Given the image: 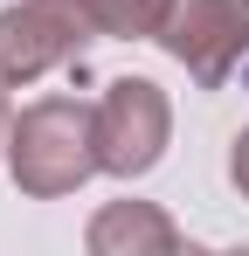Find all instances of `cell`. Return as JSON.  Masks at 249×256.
I'll list each match as a JSON object with an SVG mask.
<instances>
[{
	"mask_svg": "<svg viewBox=\"0 0 249 256\" xmlns=\"http://www.w3.org/2000/svg\"><path fill=\"white\" fill-rule=\"evenodd\" d=\"M7 166H14V187L21 194H76L90 173H104V152H97V104H76V97H42L28 104L14 132H7Z\"/></svg>",
	"mask_w": 249,
	"mask_h": 256,
	"instance_id": "cell-1",
	"label": "cell"
},
{
	"mask_svg": "<svg viewBox=\"0 0 249 256\" xmlns=\"http://www.w3.org/2000/svg\"><path fill=\"white\" fill-rule=\"evenodd\" d=\"M166 56L187 62V76L201 90L228 84V70L249 56V0H173V14L160 21Z\"/></svg>",
	"mask_w": 249,
	"mask_h": 256,
	"instance_id": "cell-2",
	"label": "cell"
},
{
	"mask_svg": "<svg viewBox=\"0 0 249 256\" xmlns=\"http://www.w3.org/2000/svg\"><path fill=\"white\" fill-rule=\"evenodd\" d=\"M166 132H173V111H166V90L146 84V76H118V84L97 97V152H104V173H146L166 152Z\"/></svg>",
	"mask_w": 249,
	"mask_h": 256,
	"instance_id": "cell-3",
	"label": "cell"
},
{
	"mask_svg": "<svg viewBox=\"0 0 249 256\" xmlns=\"http://www.w3.org/2000/svg\"><path fill=\"white\" fill-rule=\"evenodd\" d=\"M83 35H90V28H83L76 14H62V7H48V0L7 7V14H0V90L48 76L56 62H70V56H76Z\"/></svg>",
	"mask_w": 249,
	"mask_h": 256,
	"instance_id": "cell-4",
	"label": "cell"
},
{
	"mask_svg": "<svg viewBox=\"0 0 249 256\" xmlns=\"http://www.w3.org/2000/svg\"><path fill=\"white\" fill-rule=\"evenodd\" d=\"M90 250L97 256H166V250H180V228L152 201H111L90 222Z\"/></svg>",
	"mask_w": 249,
	"mask_h": 256,
	"instance_id": "cell-5",
	"label": "cell"
},
{
	"mask_svg": "<svg viewBox=\"0 0 249 256\" xmlns=\"http://www.w3.org/2000/svg\"><path fill=\"white\" fill-rule=\"evenodd\" d=\"M83 14L97 35H160L173 0H83Z\"/></svg>",
	"mask_w": 249,
	"mask_h": 256,
	"instance_id": "cell-6",
	"label": "cell"
},
{
	"mask_svg": "<svg viewBox=\"0 0 249 256\" xmlns=\"http://www.w3.org/2000/svg\"><path fill=\"white\" fill-rule=\"evenodd\" d=\"M228 180H236V187L249 194V132L236 138V152H228Z\"/></svg>",
	"mask_w": 249,
	"mask_h": 256,
	"instance_id": "cell-7",
	"label": "cell"
},
{
	"mask_svg": "<svg viewBox=\"0 0 249 256\" xmlns=\"http://www.w3.org/2000/svg\"><path fill=\"white\" fill-rule=\"evenodd\" d=\"M48 7H62V14H76L83 28H90V14H83V0H48Z\"/></svg>",
	"mask_w": 249,
	"mask_h": 256,
	"instance_id": "cell-8",
	"label": "cell"
},
{
	"mask_svg": "<svg viewBox=\"0 0 249 256\" xmlns=\"http://www.w3.org/2000/svg\"><path fill=\"white\" fill-rule=\"evenodd\" d=\"M7 132H14V118H7V97H0V138H7Z\"/></svg>",
	"mask_w": 249,
	"mask_h": 256,
	"instance_id": "cell-9",
	"label": "cell"
}]
</instances>
